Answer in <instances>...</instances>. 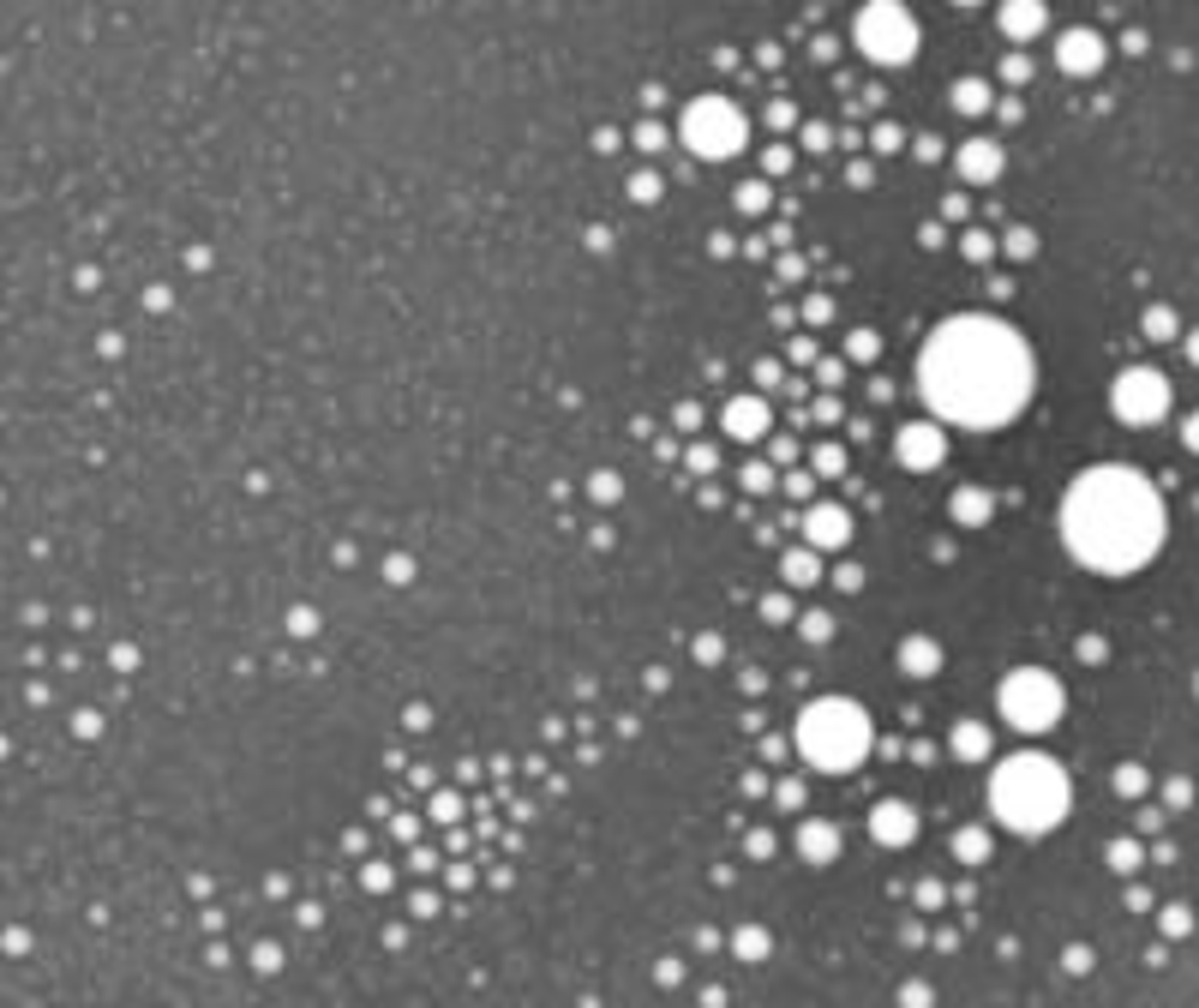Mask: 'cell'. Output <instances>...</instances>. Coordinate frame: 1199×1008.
I'll return each mask as SVG.
<instances>
[{"instance_id":"cell-16","label":"cell","mask_w":1199,"mask_h":1008,"mask_svg":"<svg viewBox=\"0 0 1199 1008\" xmlns=\"http://www.w3.org/2000/svg\"><path fill=\"white\" fill-rule=\"evenodd\" d=\"M1002 31L1008 36H1037V31H1044V6H1026V0H1014V6L1002 13Z\"/></svg>"},{"instance_id":"cell-14","label":"cell","mask_w":1199,"mask_h":1008,"mask_svg":"<svg viewBox=\"0 0 1199 1008\" xmlns=\"http://www.w3.org/2000/svg\"><path fill=\"white\" fill-rule=\"evenodd\" d=\"M876 840H881V846H906V840H911V810L906 805H876Z\"/></svg>"},{"instance_id":"cell-9","label":"cell","mask_w":1199,"mask_h":1008,"mask_svg":"<svg viewBox=\"0 0 1199 1008\" xmlns=\"http://www.w3.org/2000/svg\"><path fill=\"white\" fill-rule=\"evenodd\" d=\"M941 457H948V439H941V427L918 421V427L900 432V462H906V469H936Z\"/></svg>"},{"instance_id":"cell-6","label":"cell","mask_w":1199,"mask_h":1008,"mask_svg":"<svg viewBox=\"0 0 1199 1008\" xmlns=\"http://www.w3.org/2000/svg\"><path fill=\"white\" fill-rule=\"evenodd\" d=\"M683 144L702 151L708 163H720V156H732L744 144V114H738L726 96H702V103L683 108Z\"/></svg>"},{"instance_id":"cell-3","label":"cell","mask_w":1199,"mask_h":1008,"mask_svg":"<svg viewBox=\"0 0 1199 1008\" xmlns=\"http://www.w3.org/2000/svg\"><path fill=\"white\" fill-rule=\"evenodd\" d=\"M989 810L1002 816L1014 835H1049L1067 816V775L1049 757H1008L989 780Z\"/></svg>"},{"instance_id":"cell-22","label":"cell","mask_w":1199,"mask_h":1008,"mask_svg":"<svg viewBox=\"0 0 1199 1008\" xmlns=\"http://www.w3.org/2000/svg\"><path fill=\"white\" fill-rule=\"evenodd\" d=\"M959 517H966V522L989 517V499H978V492H959Z\"/></svg>"},{"instance_id":"cell-28","label":"cell","mask_w":1199,"mask_h":1008,"mask_svg":"<svg viewBox=\"0 0 1199 1008\" xmlns=\"http://www.w3.org/2000/svg\"><path fill=\"white\" fill-rule=\"evenodd\" d=\"M1182 439H1187V450H1199V414H1194V421H1187V427H1182Z\"/></svg>"},{"instance_id":"cell-24","label":"cell","mask_w":1199,"mask_h":1008,"mask_svg":"<svg viewBox=\"0 0 1199 1008\" xmlns=\"http://www.w3.org/2000/svg\"><path fill=\"white\" fill-rule=\"evenodd\" d=\"M762 948H768V936H762V931H738V954H762Z\"/></svg>"},{"instance_id":"cell-2","label":"cell","mask_w":1199,"mask_h":1008,"mask_svg":"<svg viewBox=\"0 0 1199 1008\" xmlns=\"http://www.w3.org/2000/svg\"><path fill=\"white\" fill-rule=\"evenodd\" d=\"M1062 540L1086 570L1127 577L1164 547V504L1134 469H1086L1062 499Z\"/></svg>"},{"instance_id":"cell-25","label":"cell","mask_w":1199,"mask_h":1008,"mask_svg":"<svg viewBox=\"0 0 1199 1008\" xmlns=\"http://www.w3.org/2000/svg\"><path fill=\"white\" fill-rule=\"evenodd\" d=\"M1109 865H1116V871H1134L1139 853H1134V846H1109Z\"/></svg>"},{"instance_id":"cell-17","label":"cell","mask_w":1199,"mask_h":1008,"mask_svg":"<svg viewBox=\"0 0 1199 1008\" xmlns=\"http://www.w3.org/2000/svg\"><path fill=\"white\" fill-rule=\"evenodd\" d=\"M954 750L966 757V763H978V757H989V733L978 727V720H959V733H954Z\"/></svg>"},{"instance_id":"cell-5","label":"cell","mask_w":1199,"mask_h":1008,"mask_svg":"<svg viewBox=\"0 0 1199 1008\" xmlns=\"http://www.w3.org/2000/svg\"><path fill=\"white\" fill-rule=\"evenodd\" d=\"M1002 715L1014 720L1019 733H1049L1056 715H1062V685H1056L1044 667L1008 672V678H1002Z\"/></svg>"},{"instance_id":"cell-15","label":"cell","mask_w":1199,"mask_h":1008,"mask_svg":"<svg viewBox=\"0 0 1199 1008\" xmlns=\"http://www.w3.org/2000/svg\"><path fill=\"white\" fill-rule=\"evenodd\" d=\"M798 846H804V858H816V865H828V858L840 853V835L828 823H804V835H798Z\"/></svg>"},{"instance_id":"cell-8","label":"cell","mask_w":1199,"mask_h":1008,"mask_svg":"<svg viewBox=\"0 0 1199 1008\" xmlns=\"http://www.w3.org/2000/svg\"><path fill=\"white\" fill-rule=\"evenodd\" d=\"M1116 414H1122L1127 427H1152V421H1164L1169 414V384L1157 367H1127L1122 379H1116Z\"/></svg>"},{"instance_id":"cell-23","label":"cell","mask_w":1199,"mask_h":1008,"mask_svg":"<svg viewBox=\"0 0 1199 1008\" xmlns=\"http://www.w3.org/2000/svg\"><path fill=\"white\" fill-rule=\"evenodd\" d=\"M959 853H966V858H984V853H989V835H978V828H966V835H959Z\"/></svg>"},{"instance_id":"cell-20","label":"cell","mask_w":1199,"mask_h":1008,"mask_svg":"<svg viewBox=\"0 0 1199 1008\" xmlns=\"http://www.w3.org/2000/svg\"><path fill=\"white\" fill-rule=\"evenodd\" d=\"M1146 331H1152V336H1175V312H1169V306H1152V312H1146Z\"/></svg>"},{"instance_id":"cell-4","label":"cell","mask_w":1199,"mask_h":1008,"mask_svg":"<svg viewBox=\"0 0 1199 1008\" xmlns=\"http://www.w3.org/2000/svg\"><path fill=\"white\" fill-rule=\"evenodd\" d=\"M798 750H804L816 768H828V775H846V768L864 763L870 750V720L858 703H840V697H821V703L804 708V720H798Z\"/></svg>"},{"instance_id":"cell-12","label":"cell","mask_w":1199,"mask_h":1008,"mask_svg":"<svg viewBox=\"0 0 1199 1008\" xmlns=\"http://www.w3.org/2000/svg\"><path fill=\"white\" fill-rule=\"evenodd\" d=\"M959 168H966V181H996V174H1002V151H996L989 138H972V144L959 151Z\"/></svg>"},{"instance_id":"cell-26","label":"cell","mask_w":1199,"mask_h":1008,"mask_svg":"<svg viewBox=\"0 0 1199 1008\" xmlns=\"http://www.w3.org/2000/svg\"><path fill=\"white\" fill-rule=\"evenodd\" d=\"M1139 786H1146V780H1139V768H1122V775H1116V793H1139Z\"/></svg>"},{"instance_id":"cell-7","label":"cell","mask_w":1199,"mask_h":1008,"mask_svg":"<svg viewBox=\"0 0 1199 1008\" xmlns=\"http://www.w3.org/2000/svg\"><path fill=\"white\" fill-rule=\"evenodd\" d=\"M858 48L881 66H906L911 48H918V25H911L906 6H864L858 13Z\"/></svg>"},{"instance_id":"cell-10","label":"cell","mask_w":1199,"mask_h":1008,"mask_svg":"<svg viewBox=\"0 0 1199 1008\" xmlns=\"http://www.w3.org/2000/svg\"><path fill=\"white\" fill-rule=\"evenodd\" d=\"M804 529H810V547H846V540H851V517L840 510V504H816Z\"/></svg>"},{"instance_id":"cell-11","label":"cell","mask_w":1199,"mask_h":1008,"mask_svg":"<svg viewBox=\"0 0 1199 1008\" xmlns=\"http://www.w3.org/2000/svg\"><path fill=\"white\" fill-rule=\"evenodd\" d=\"M1097 66H1104V43H1097L1092 31H1067L1062 36V73L1086 78V73H1097Z\"/></svg>"},{"instance_id":"cell-18","label":"cell","mask_w":1199,"mask_h":1008,"mask_svg":"<svg viewBox=\"0 0 1199 1008\" xmlns=\"http://www.w3.org/2000/svg\"><path fill=\"white\" fill-rule=\"evenodd\" d=\"M906 667H911V672L941 667V648H936V642H906Z\"/></svg>"},{"instance_id":"cell-13","label":"cell","mask_w":1199,"mask_h":1008,"mask_svg":"<svg viewBox=\"0 0 1199 1008\" xmlns=\"http://www.w3.org/2000/svg\"><path fill=\"white\" fill-rule=\"evenodd\" d=\"M762 427H768V409H762L756 397H738V402H726V432H732V439H756Z\"/></svg>"},{"instance_id":"cell-1","label":"cell","mask_w":1199,"mask_h":1008,"mask_svg":"<svg viewBox=\"0 0 1199 1008\" xmlns=\"http://www.w3.org/2000/svg\"><path fill=\"white\" fill-rule=\"evenodd\" d=\"M918 391L954 427H1008L1032 397V349L1002 319H948L918 361Z\"/></svg>"},{"instance_id":"cell-27","label":"cell","mask_w":1199,"mask_h":1008,"mask_svg":"<svg viewBox=\"0 0 1199 1008\" xmlns=\"http://www.w3.org/2000/svg\"><path fill=\"white\" fill-rule=\"evenodd\" d=\"M762 199H768L762 186H744V193H738V204H744V211H762Z\"/></svg>"},{"instance_id":"cell-19","label":"cell","mask_w":1199,"mask_h":1008,"mask_svg":"<svg viewBox=\"0 0 1199 1008\" xmlns=\"http://www.w3.org/2000/svg\"><path fill=\"white\" fill-rule=\"evenodd\" d=\"M954 103L966 108V114H978V108H989V85H978V78H966V85H959V91H954Z\"/></svg>"},{"instance_id":"cell-21","label":"cell","mask_w":1199,"mask_h":1008,"mask_svg":"<svg viewBox=\"0 0 1199 1008\" xmlns=\"http://www.w3.org/2000/svg\"><path fill=\"white\" fill-rule=\"evenodd\" d=\"M786 577L810 582V577H816V559H810V552H786Z\"/></svg>"},{"instance_id":"cell-29","label":"cell","mask_w":1199,"mask_h":1008,"mask_svg":"<svg viewBox=\"0 0 1199 1008\" xmlns=\"http://www.w3.org/2000/svg\"><path fill=\"white\" fill-rule=\"evenodd\" d=\"M1187 361H1194V367H1199V331L1187 336Z\"/></svg>"}]
</instances>
